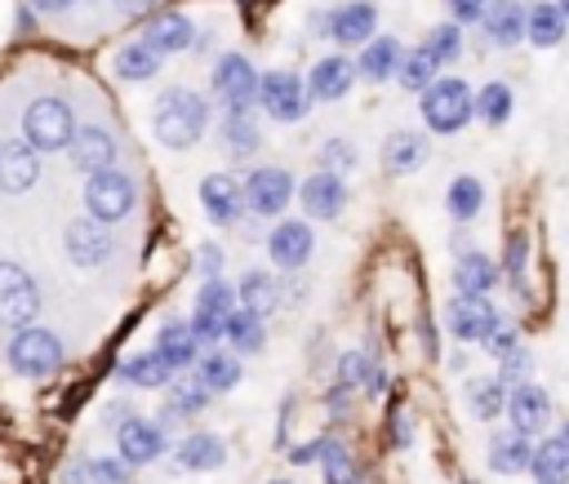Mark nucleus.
<instances>
[{"label":"nucleus","mask_w":569,"mask_h":484,"mask_svg":"<svg viewBox=\"0 0 569 484\" xmlns=\"http://www.w3.org/2000/svg\"><path fill=\"white\" fill-rule=\"evenodd\" d=\"M200 382H204V391H231V386L240 382V360L209 351V355L200 360Z\"/></svg>","instance_id":"35"},{"label":"nucleus","mask_w":569,"mask_h":484,"mask_svg":"<svg viewBox=\"0 0 569 484\" xmlns=\"http://www.w3.org/2000/svg\"><path fill=\"white\" fill-rule=\"evenodd\" d=\"M320 466H325V484H360V475H356L342 440H329V435L320 440Z\"/></svg>","instance_id":"36"},{"label":"nucleus","mask_w":569,"mask_h":484,"mask_svg":"<svg viewBox=\"0 0 569 484\" xmlns=\"http://www.w3.org/2000/svg\"><path fill=\"white\" fill-rule=\"evenodd\" d=\"M556 9H560V13H565V18H569V0H556Z\"/></svg>","instance_id":"58"},{"label":"nucleus","mask_w":569,"mask_h":484,"mask_svg":"<svg viewBox=\"0 0 569 484\" xmlns=\"http://www.w3.org/2000/svg\"><path fill=\"white\" fill-rule=\"evenodd\" d=\"M196 311L227 320V315L236 311V289H231V284H222V280H204V289H200V298H196Z\"/></svg>","instance_id":"42"},{"label":"nucleus","mask_w":569,"mask_h":484,"mask_svg":"<svg viewBox=\"0 0 569 484\" xmlns=\"http://www.w3.org/2000/svg\"><path fill=\"white\" fill-rule=\"evenodd\" d=\"M222 457H227V448L218 435H187L178 444V466H187V471H213V466H222Z\"/></svg>","instance_id":"28"},{"label":"nucleus","mask_w":569,"mask_h":484,"mask_svg":"<svg viewBox=\"0 0 569 484\" xmlns=\"http://www.w3.org/2000/svg\"><path fill=\"white\" fill-rule=\"evenodd\" d=\"M453 284H458V293H489L498 284V262H489L485 253H467L453 266Z\"/></svg>","instance_id":"27"},{"label":"nucleus","mask_w":569,"mask_h":484,"mask_svg":"<svg viewBox=\"0 0 569 484\" xmlns=\"http://www.w3.org/2000/svg\"><path fill=\"white\" fill-rule=\"evenodd\" d=\"M529 435H520V431H498L493 440H489V466L498 471V475H516V471H525L529 466Z\"/></svg>","instance_id":"21"},{"label":"nucleus","mask_w":569,"mask_h":484,"mask_svg":"<svg viewBox=\"0 0 569 484\" xmlns=\"http://www.w3.org/2000/svg\"><path fill=\"white\" fill-rule=\"evenodd\" d=\"M525 249H529L525 235H511V240H507V258H502V266H507L511 280H520V271H525Z\"/></svg>","instance_id":"50"},{"label":"nucleus","mask_w":569,"mask_h":484,"mask_svg":"<svg viewBox=\"0 0 569 484\" xmlns=\"http://www.w3.org/2000/svg\"><path fill=\"white\" fill-rule=\"evenodd\" d=\"M302 209L311 213V218H338L342 213V204H347V186H342V178H333V173H311L307 182H302Z\"/></svg>","instance_id":"16"},{"label":"nucleus","mask_w":569,"mask_h":484,"mask_svg":"<svg viewBox=\"0 0 569 484\" xmlns=\"http://www.w3.org/2000/svg\"><path fill=\"white\" fill-rule=\"evenodd\" d=\"M560 440H565V444H569V422H565V431H560Z\"/></svg>","instance_id":"59"},{"label":"nucleus","mask_w":569,"mask_h":484,"mask_svg":"<svg viewBox=\"0 0 569 484\" xmlns=\"http://www.w3.org/2000/svg\"><path fill=\"white\" fill-rule=\"evenodd\" d=\"M422 155H427V142H422V133H409V129L391 133L387 147H382V160H387L391 173H413L422 164Z\"/></svg>","instance_id":"25"},{"label":"nucleus","mask_w":569,"mask_h":484,"mask_svg":"<svg viewBox=\"0 0 569 484\" xmlns=\"http://www.w3.org/2000/svg\"><path fill=\"white\" fill-rule=\"evenodd\" d=\"M351 80H356V67L347 58H320L311 67V84L307 89H311L316 102H333V98H342L351 89Z\"/></svg>","instance_id":"18"},{"label":"nucleus","mask_w":569,"mask_h":484,"mask_svg":"<svg viewBox=\"0 0 569 484\" xmlns=\"http://www.w3.org/2000/svg\"><path fill=\"white\" fill-rule=\"evenodd\" d=\"M240 302H244V311L267 315V311L280 302L276 275H267V271H244V280H240Z\"/></svg>","instance_id":"31"},{"label":"nucleus","mask_w":569,"mask_h":484,"mask_svg":"<svg viewBox=\"0 0 569 484\" xmlns=\"http://www.w3.org/2000/svg\"><path fill=\"white\" fill-rule=\"evenodd\" d=\"M565 22H569V18H565L556 4H533V9L525 13V36H529L538 49H547V44H560Z\"/></svg>","instance_id":"29"},{"label":"nucleus","mask_w":569,"mask_h":484,"mask_svg":"<svg viewBox=\"0 0 569 484\" xmlns=\"http://www.w3.org/2000/svg\"><path fill=\"white\" fill-rule=\"evenodd\" d=\"M204 400H209L204 382H200V377H182V382L173 386V400H169L173 409H169V413H173V417H178V413H196V409H204Z\"/></svg>","instance_id":"46"},{"label":"nucleus","mask_w":569,"mask_h":484,"mask_svg":"<svg viewBox=\"0 0 569 484\" xmlns=\"http://www.w3.org/2000/svg\"><path fill=\"white\" fill-rule=\"evenodd\" d=\"M84 204H89V213L98 222H116V218H124L133 209V182L124 173H116V169L93 173L89 186H84Z\"/></svg>","instance_id":"5"},{"label":"nucleus","mask_w":569,"mask_h":484,"mask_svg":"<svg viewBox=\"0 0 569 484\" xmlns=\"http://www.w3.org/2000/svg\"><path fill=\"white\" fill-rule=\"evenodd\" d=\"M200 204H204V213H209L218 226H227V222H236L240 209H244V186H236L227 173H209V178L200 182Z\"/></svg>","instance_id":"13"},{"label":"nucleus","mask_w":569,"mask_h":484,"mask_svg":"<svg viewBox=\"0 0 569 484\" xmlns=\"http://www.w3.org/2000/svg\"><path fill=\"white\" fill-rule=\"evenodd\" d=\"M222 138H227L231 151L249 155V151L258 147V124L249 120V111H227V120H222Z\"/></svg>","instance_id":"41"},{"label":"nucleus","mask_w":569,"mask_h":484,"mask_svg":"<svg viewBox=\"0 0 569 484\" xmlns=\"http://www.w3.org/2000/svg\"><path fill=\"white\" fill-rule=\"evenodd\" d=\"M22 129H27V142L36 151H58L76 138V115L62 98H36L22 115Z\"/></svg>","instance_id":"3"},{"label":"nucleus","mask_w":569,"mask_h":484,"mask_svg":"<svg viewBox=\"0 0 569 484\" xmlns=\"http://www.w3.org/2000/svg\"><path fill=\"white\" fill-rule=\"evenodd\" d=\"M356 71H360V75H369V80H391V71H400V44H396L391 36L369 40V49L360 53Z\"/></svg>","instance_id":"26"},{"label":"nucleus","mask_w":569,"mask_h":484,"mask_svg":"<svg viewBox=\"0 0 569 484\" xmlns=\"http://www.w3.org/2000/svg\"><path fill=\"white\" fill-rule=\"evenodd\" d=\"M525 373H529V351H525V346L507 351L502 364H498V382H502V386H507V382H525Z\"/></svg>","instance_id":"47"},{"label":"nucleus","mask_w":569,"mask_h":484,"mask_svg":"<svg viewBox=\"0 0 569 484\" xmlns=\"http://www.w3.org/2000/svg\"><path fill=\"white\" fill-rule=\"evenodd\" d=\"M480 200H485V191H480L476 178H453V182H449V213H453L458 222H471V218L480 213Z\"/></svg>","instance_id":"38"},{"label":"nucleus","mask_w":569,"mask_h":484,"mask_svg":"<svg viewBox=\"0 0 569 484\" xmlns=\"http://www.w3.org/2000/svg\"><path fill=\"white\" fill-rule=\"evenodd\" d=\"M311 457H320V440H311V444H302V448L289 453V462H311Z\"/></svg>","instance_id":"55"},{"label":"nucleus","mask_w":569,"mask_h":484,"mask_svg":"<svg viewBox=\"0 0 569 484\" xmlns=\"http://www.w3.org/2000/svg\"><path fill=\"white\" fill-rule=\"evenodd\" d=\"M476 115H480L485 124H502V120L511 115V89H507L502 80L485 84V89H480V98H476Z\"/></svg>","instance_id":"40"},{"label":"nucleus","mask_w":569,"mask_h":484,"mask_svg":"<svg viewBox=\"0 0 569 484\" xmlns=\"http://www.w3.org/2000/svg\"><path fill=\"white\" fill-rule=\"evenodd\" d=\"M200 271H204L209 280H218V271H222V249H218V244H204V249H200Z\"/></svg>","instance_id":"52"},{"label":"nucleus","mask_w":569,"mask_h":484,"mask_svg":"<svg viewBox=\"0 0 569 484\" xmlns=\"http://www.w3.org/2000/svg\"><path fill=\"white\" fill-rule=\"evenodd\" d=\"M204 120H209V107L191 89H169L156 102V138L164 147H191L204 133Z\"/></svg>","instance_id":"1"},{"label":"nucleus","mask_w":569,"mask_h":484,"mask_svg":"<svg viewBox=\"0 0 569 484\" xmlns=\"http://www.w3.org/2000/svg\"><path fill=\"white\" fill-rule=\"evenodd\" d=\"M89 484H129V475H124L120 462L98 457V462H89Z\"/></svg>","instance_id":"48"},{"label":"nucleus","mask_w":569,"mask_h":484,"mask_svg":"<svg viewBox=\"0 0 569 484\" xmlns=\"http://www.w3.org/2000/svg\"><path fill=\"white\" fill-rule=\"evenodd\" d=\"M529 471L538 484H569V444L565 440H542L529 453Z\"/></svg>","instance_id":"22"},{"label":"nucleus","mask_w":569,"mask_h":484,"mask_svg":"<svg viewBox=\"0 0 569 484\" xmlns=\"http://www.w3.org/2000/svg\"><path fill=\"white\" fill-rule=\"evenodd\" d=\"M445 4H449V13L458 22H476V18H485V4L489 0H445Z\"/></svg>","instance_id":"51"},{"label":"nucleus","mask_w":569,"mask_h":484,"mask_svg":"<svg viewBox=\"0 0 569 484\" xmlns=\"http://www.w3.org/2000/svg\"><path fill=\"white\" fill-rule=\"evenodd\" d=\"M116 4H120V13H124V18H142V13H151V4H156V0H116Z\"/></svg>","instance_id":"53"},{"label":"nucleus","mask_w":569,"mask_h":484,"mask_svg":"<svg viewBox=\"0 0 569 484\" xmlns=\"http://www.w3.org/2000/svg\"><path fill=\"white\" fill-rule=\"evenodd\" d=\"M67 253H71V262H80V266H98L107 253H111V235H107V226L93 218H80V222H71L67 226Z\"/></svg>","instance_id":"17"},{"label":"nucleus","mask_w":569,"mask_h":484,"mask_svg":"<svg viewBox=\"0 0 569 484\" xmlns=\"http://www.w3.org/2000/svg\"><path fill=\"white\" fill-rule=\"evenodd\" d=\"M116 71L124 75V80H147V75H156L160 71V53L142 40V44H124L120 53H116Z\"/></svg>","instance_id":"32"},{"label":"nucleus","mask_w":569,"mask_h":484,"mask_svg":"<svg viewBox=\"0 0 569 484\" xmlns=\"http://www.w3.org/2000/svg\"><path fill=\"white\" fill-rule=\"evenodd\" d=\"M71 160H76L80 169H89V178H93V173H107L111 160H116V142L107 138V129H80V133L71 138Z\"/></svg>","instance_id":"19"},{"label":"nucleus","mask_w":569,"mask_h":484,"mask_svg":"<svg viewBox=\"0 0 569 484\" xmlns=\"http://www.w3.org/2000/svg\"><path fill=\"white\" fill-rule=\"evenodd\" d=\"M258 84L262 75L249 67V58L240 53H222L218 67H213V93L227 102V111H249L253 98H258Z\"/></svg>","instance_id":"4"},{"label":"nucleus","mask_w":569,"mask_h":484,"mask_svg":"<svg viewBox=\"0 0 569 484\" xmlns=\"http://www.w3.org/2000/svg\"><path fill=\"white\" fill-rule=\"evenodd\" d=\"M36 4H40V9H67L71 0H36Z\"/></svg>","instance_id":"57"},{"label":"nucleus","mask_w":569,"mask_h":484,"mask_svg":"<svg viewBox=\"0 0 569 484\" xmlns=\"http://www.w3.org/2000/svg\"><path fill=\"white\" fill-rule=\"evenodd\" d=\"M329 413H333V417H342V413H347V386L329 391Z\"/></svg>","instance_id":"54"},{"label":"nucleus","mask_w":569,"mask_h":484,"mask_svg":"<svg viewBox=\"0 0 569 484\" xmlns=\"http://www.w3.org/2000/svg\"><path fill=\"white\" fill-rule=\"evenodd\" d=\"M485 31L498 44H516L525 36V9L516 0H489L485 4Z\"/></svg>","instance_id":"23"},{"label":"nucleus","mask_w":569,"mask_h":484,"mask_svg":"<svg viewBox=\"0 0 569 484\" xmlns=\"http://www.w3.org/2000/svg\"><path fill=\"white\" fill-rule=\"evenodd\" d=\"M40 306V293L31 284V275L13 262H0V324H27Z\"/></svg>","instance_id":"7"},{"label":"nucleus","mask_w":569,"mask_h":484,"mask_svg":"<svg viewBox=\"0 0 569 484\" xmlns=\"http://www.w3.org/2000/svg\"><path fill=\"white\" fill-rule=\"evenodd\" d=\"M493 324H498V315H493V306H489L480 293L453 298V306H449V329H453L458 342H485Z\"/></svg>","instance_id":"10"},{"label":"nucleus","mask_w":569,"mask_h":484,"mask_svg":"<svg viewBox=\"0 0 569 484\" xmlns=\"http://www.w3.org/2000/svg\"><path fill=\"white\" fill-rule=\"evenodd\" d=\"M267 484H293V480H267Z\"/></svg>","instance_id":"60"},{"label":"nucleus","mask_w":569,"mask_h":484,"mask_svg":"<svg viewBox=\"0 0 569 484\" xmlns=\"http://www.w3.org/2000/svg\"><path fill=\"white\" fill-rule=\"evenodd\" d=\"M436 67H440V62H436V58L427 53V44H422V49H413V53L405 58V67H400V80H405L409 89H422V93H427V84H431Z\"/></svg>","instance_id":"43"},{"label":"nucleus","mask_w":569,"mask_h":484,"mask_svg":"<svg viewBox=\"0 0 569 484\" xmlns=\"http://www.w3.org/2000/svg\"><path fill=\"white\" fill-rule=\"evenodd\" d=\"M147 44L156 53H169V49H187L191 44V22L182 13H156L147 22Z\"/></svg>","instance_id":"24"},{"label":"nucleus","mask_w":569,"mask_h":484,"mask_svg":"<svg viewBox=\"0 0 569 484\" xmlns=\"http://www.w3.org/2000/svg\"><path fill=\"white\" fill-rule=\"evenodd\" d=\"M129 382H138V386H164L169 377H173V369H169V360L164 355H156V351H147V355H133V360H124V369H120Z\"/></svg>","instance_id":"34"},{"label":"nucleus","mask_w":569,"mask_h":484,"mask_svg":"<svg viewBox=\"0 0 569 484\" xmlns=\"http://www.w3.org/2000/svg\"><path fill=\"white\" fill-rule=\"evenodd\" d=\"M467 395H471V413H476V417H498V413L507 409V386H502L498 377H480V382H471Z\"/></svg>","instance_id":"37"},{"label":"nucleus","mask_w":569,"mask_h":484,"mask_svg":"<svg viewBox=\"0 0 569 484\" xmlns=\"http://www.w3.org/2000/svg\"><path fill=\"white\" fill-rule=\"evenodd\" d=\"M396 444H400V448L409 444V417H405V413H396Z\"/></svg>","instance_id":"56"},{"label":"nucleus","mask_w":569,"mask_h":484,"mask_svg":"<svg viewBox=\"0 0 569 484\" xmlns=\"http://www.w3.org/2000/svg\"><path fill=\"white\" fill-rule=\"evenodd\" d=\"M476 102H471V89L467 80L458 75H445V80H431L427 93H422V120L431 133H458L467 120H471Z\"/></svg>","instance_id":"2"},{"label":"nucleus","mask_w":569,"mask_h":484,"mask_svg":"<svg viewBox=\"0 0 569 484\" xmlns=\"http://www.w3.org/2000/svg\"><path fill=\"white\" fill-rule=\"evenodd\" d=\"M258 98H262V107H267V115L271 120H302V111H307V84L293 75V71H271V75H262V84H258Z\"/></svg>","instance_id":"8"},{"label":"nucleus","mask_w":569,"mask_h":484,"mask_svg":"<svg viewBox=\"0 0 569 484\" xmlns=\"http://www.w3.org/2000/svg\"><path fill=\"white\" fill-rule=\"evenodd\" d=\"M58 360H62V342L49 333V329H22L13 342H9V364L18 369V373H49V369H58Z\"/></svg>","instance_id":"6"},{"label":"nucleus","mask_w":569,"mask_h":484,"mask_svg":"<svg viewBox=\"0 0 569 484\" xmlns=\"http://www.w3.org/2000/svg\"><path fill=\"white\" fill-rule=\"evenodd\" d=\"M156 355L169 360V369H187L196 360V333L191 324H164L156 337Z\"/></svg>","instance_id":"30"},{"label":"nucleus","mask_w":569,"mask_h":484,"mask_svg":"<svg viewBox=\"0 0 569 484\" xmlns=\"http://www.w3.org/2000/svg\"><path fill=\"white\" fill-rule=\"evenodd\" d=\"M320 169L325 173H347V169H356V147L347 142V138H329L325 147H320Z\"/></svg>","instance_id":"44"},{"label":"nucleus","mask_w":569,"mask_h":484,"mask_svg":"<svg viewBox=\"0 0 569 484\" xmlns=\"http://www.w3.org/2000/svg\"><path fill=\"white\" fill-rule=\"evenodd\" d=\"M507 417H511V431H520V435H538V431L547 426V417H551V400H547V391L533 386V382H520V386L507 395Z\"/></svg>","instance_id":"11"},{"label":"nucleus","mask_w":569,"mask_h":484,"mask_svg":"<svg viewBox=\"0 0 569 484\" xmlns=\"http://www.w3.org/2000/svg\"><path fill=\"white\" fill-rule=\"evenodd\" d=\"M40 173L36 147L31 142H0V191H27Z\"/></svg>","instance_id":"15"},{"label":"nucleus","mask_w":569,"mask_h":484,"mask_svg":"<svg viewBox=\"0 0 569 484\" xmlns=\"http://www.w3.org/2000/svg\"><path fill=\"white\" fill-rule=\"evenodd\" d=\"M227 337H231V346L236 351H262V342H267V333H262V315H253V311H231L227 315Z\"/></svg>","instance_id":"33"},{"label":"nucleus","mask_w":569,"mask_h":484,"mask_svg":"<svg viewBox=\"0 0 569 484\" xmlns=\"http://www.w3.org/2000/svg\"><path fill=\"white\" fill-rule=\"evenodd\" d=\"M338 382L351 391V386H382V373L369 364V355H360V351H347L342 360H338Z\"/></svg>","instance_id":"39"},{"label":"nucleus","mask_w":569,"mask_h":484,"mask_svg":"<svg viewBox=\"0 0 569 484\" xmlns=\"http://www.w3.org/2000/svg\"><path fill=\"white\" fill-rule=\"evenodd\" d=\"M458 49H462V31H458L453 22H440V27L427 36V53H431L436 62H449V58H458Z\"/></svg>","instance_id":"45"},{"label":"nucleus","mask_w":569,"mask_h":484,"mask_svg":"<svg viewBox=\"0 0 569 484\" xmlns=\"http://www.w3.org/2000/svg\"><path fill=\"white\" fill-rule=\"evenodd\" d=\"M289 195H293V178L284 169H271V164L267 169H253L249 182H244V204L253 213H262V218L280 213L289 204Z\"/></svg>","instance_id":"9"},{"label":"nucleus","mask_w":569,"mask_h":484,"mask_svg":"<svg viewBox=\"0 0 569 484\" xmlns=\"http://www.w3.org/2000/svg\"><path fill=\"white\" fill-rule=\"evenodd\" d=\"M311 226L307 222H293V218H284L271 235H267V253H271V262L276 266H284V271H298L307 258H311Z\"/></svg>","instance_id":"12"},{"label":"nucleus","mask_w":569,"mask_h":484,"mask_svg":"<svg viewBox=\"0 0 569 484\" xmlns=\"http://www.w3.org/2000/svg\"><path fill=\"white\" fill-rule=\"evenodd\" d=\"M120 457L124 462H133V466H142V462H156L160 453H164V431L156 426V422H142V417H129V422H120Z\"/></svg>","instance_id":"14"},{"label":"nucleus","mask_w":569,"mask_h":484,"mask_svg":"<svg viewBox=\"0 0 569 484\" xmlns=\"http://www.w3.org/2000/svg\"><path fill=\"white\" fill-rule=\"evenodd\" d=\"M373 22H378L373 4H365V0L360 4H342L338 13H329V36L338 44H360V40H369Z\"/></svg>","instance_id":"20"},{"label":"nucleus","mask_w":569,"mask_h":484,"mask_svg":"<svg viewBox=\"0 0 569 484\" xmlns=\"http://www.w3.org/2000/svg\"><path fill=\"white\" fill-rule=\"evenodd\" d=\"M485 346H489V351H493V355H507V351H516V346H520V342H516V329H511V324H502V320H498V324H493V329H489V337H485Z\"/></svg>","instance_id":"49"}]
</instances>
